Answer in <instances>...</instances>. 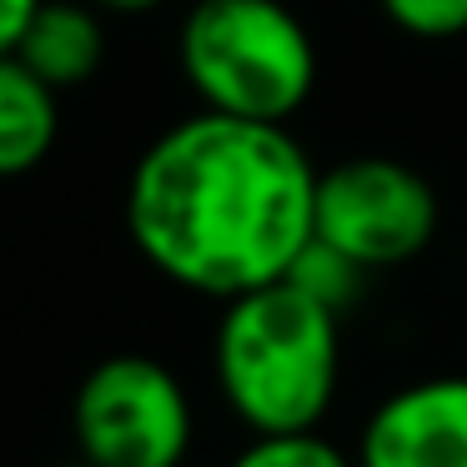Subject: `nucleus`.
<instances>
[{
  "label": "nucleus",
  "instance_id": "ddd939ff",
  "mask_svg": "<svg viewBox=\"0 0 467 467\" xmlns=\"http://www.w3.org/2000/svg\"><path fill=\"white\" fill-rule=\"evenodd\" d=\"M101 16H146V11H161L166 0H91Z\"/></svg>",
  "mask_w": 467,
  "mask_h": 467
},
{
  "label": "nucleus",
  "instance_id": "f8f14e48",
  "mask_svg": "<svg viewBox=\"0 0 467 467\" xmlns=\"http://www.w3.org/2000/svg\"><path fill=\"white\" fill-rule=\"evenodd\" d=\"M41 5H46V0H0V56H16L26 26L36 21Z\"/></svg>",
  "mask_w": 467,
  "mask_h": 467
},
{
  "label": "nucleus",
  "instance_id": "9b49d317",
  "mask_svg": "<svg viewBox=\"0 0 467 467\" xmlns=\"http://www.w3.org/2000/svg\"><path fill=\"white\" fill-rule=\"evenodd\" d=\"M377 5L412 41H452L467 31V0H377Z\"/></svg>",
  "mask_w": 467,
  "mask_h": 467
},
{
  "label": "nucleus",
  "instance_id": "0eeeda50",
  "mask_svg": "<svg viewBox=\"0 0 467 467\" xmlns=\"http://www.w3.org/2000/svg\"><path fill=\"white\" fill-rule=\"evenodd\" d=\"M51 91H76L106 66V26L91 0H46L16 46Z\"/></svg>",
  "mask_w": 467,
  "mask_h": 467
},
{
  "label": "nucleus",
  "instance_id": "39448f33",
  "mask_svg": "<svg viewBox=\"0 0 467 467\" xmlns=\"http://www.w3.org/2000/svg\"><path fill=\"white\" fill-rule=\"evenodd\" d=\"M437 216L432 182L392 156H352L317 171V242L347 252L367 272L422 256L437 236Z\"/></svg>",
  "mask_w": 467,
  "mask_h": 467
},
{
  "label": "nucleus",
  "instance_id": "1a4fd4ad",
  "mask_svg": "<svg viewBox=\"0 0 467 467\" xmlns=\"http://www.w3.org/2000/svg\"><path fill=\"white\" fill-rule=\"evenodd\" d=\"M282 282H292L296 292H306L312 302H322L327 312L342 317L347 306H357V296H362L367 266H357L347 252H337V246H327V242H317V236H312Z\"/></svg>",
  "mask_w": 467,
  "mask_h": 467
},
{
  "label": "nucleus",
  "instance_id": "6e6552de",
  "mask_svg": "<svg viewBox=\"0 0 467 467\" xmlns=\"http://www.w3.org/2000/svg\"><path fill=\"white\" fill-rule=\"evenodd\" d=\"M61 91L41 81L21 56H0V182L26 176L51 156L61 136Z\"/></svg>",
  "mask_w": 467,
  "mask_h": 467
},
{
  "label": "nucleus",
  "instance_id": "f257e3e1",
  "mask_svg": "<svg viewBox=\"0 0 467 467\" xmlns=\"http://www.w3.org/2000/svg\"><path fill=\"white\" fill-rule=\"evenodd\" d=\"M126 236L166 282L232 302L282 282L317 236V166L282 121L202 106L136 156Z\"/></svg>",
  "mask_w": 467,
  "mask_h": 467
},
{
  "label": "nucleus",
  "instance_id": "20e7f679",
  "mask_svg": "<svg viewBox=\"0 0 467 467\" xmlns=\"http://www.w3.org/2000/svg\"><path fill=\"white\" fill-rule=\"evenodd\" d=\"M71 437L91 467H182L196 437V412L166 362L116 352L76 387Z\"/></svg>",
  "mask_w": 467,
  "mask_h": 467
},
{
  "label": "nucleus",
  "instance_id": "f03ea898",
  "mask_svg": "<svg viewBox=\"0 0 467 467\" xmlns=\"http://www.w3.org/2000/svg\"><path fill=\"white\" fill-rule=\"evenodd\" d=\"M212 367L246 432H312L342 387V317L292 282L242 292L222 302Z\"/></svg>",
  "mask_w": 467,
  "mask_h": 467
},
{
  "label": "nucleus",
  "instance_id": "4468645a",
  "mask_svg": "<svg viewBox=\"0 0 467 467\" xmlns=\"http://www.w3.org/2000/svg\"><path fill=\"white\" fill-rule=\"evenodd\" d=\"M61 467H91V462H86V457H76V462H61Z\"/></svg>",
  "mask_w": 467,
  "mask_h": 467
},
{
  "label": "nucleus",
  "instance_id": "7ed1b4c3",
  "mask_svg": "<svg viewBox=\"0 0 467 467\" xmlns=\"http://www.w3.org/2000/svg\"><path fill=\"white\" fill-rule=\"evenodd\" d=\"M176 61L206 111L292 121L317 91V41L286 0H196Z\"/></svg>",
  "mask_w": 467,
  "mask_h": 467
},
{
  "label": "nucleus",
  "instance_id": "9d476101",
  "mask_svg": "<svg viewBox=\"0 0 467 467\" xmlns=\"http://www.w3.org/2000/svg\"><path fill=\"white\" fill-rule=\"evenodd\" d=\"M226 467H357V457H347L312 427V432H252V442Z\"/></svg>",
  "mask_w": 467,
  "mask_h": 467
},
{
  "label": "nucleus",
  "instance_id": "423d86ee",
  "mask_svg": "<svg viewBox=\"0 0 467 467\" xmlns=\"http://www.w3.org/2000/svg\"><path fill=\"white\" fill-rule=\"evenodd\" d=\"M357 467H467V377H422L372 407Z\"/></svg>",
  "mask_w": 467,
  "mask_h": 467
}]
</instances>
